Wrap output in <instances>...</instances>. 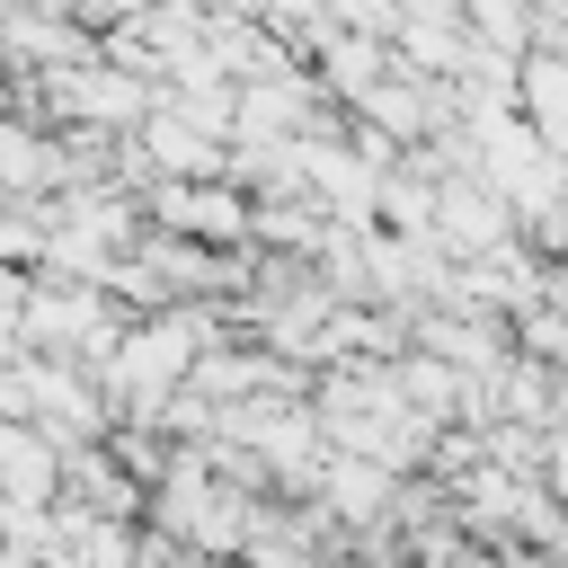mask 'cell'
<instances>
[{
    "label": "cell",
    "mask_w": 568,
    "mask_h": 568,
    "mask_svg": "<svg viewBox=\"0 0 568 568\" xmlns=\"http://www.w3.org/2000/svg\"><path fill=\"white\" fill-rule=\"evenodd\" d=\"M142 204H151V231H178L204 248H248V195L231 178H151Z\"/></svg>",
    "instance_id": "cell-1"
},
{
    "label": "cell",
    "mask_w": 568,
    "mask_h": 568,
    "mask_svg": "<svg viewBox=\"0 0 568 568\" xmlns=\"http://www.w3.org/2000/svg\"><path fill=\"white\" fill-rule=\"evenodd\" d=\"M53 497H71L89 515H115V524H142V479L106 444H62V488Z\"/></svg>",
    "instance_id": "cell-2"
},
{
    "label": "cell",
    "mask_w": 568,
    "mask_h": 568,
    "mask_svg": "<svg viewBox=\"0 0 568 568\" xmlns=\"http://www.w3.org/2000/svg\"><path fill=\"white\" fill-rule=\"evenodd\" d=\"M515 115L568 160V62L559 53H524L515 62Z\"/></svg>",
    "instance_id": "cell-3"
}]
</instances>
